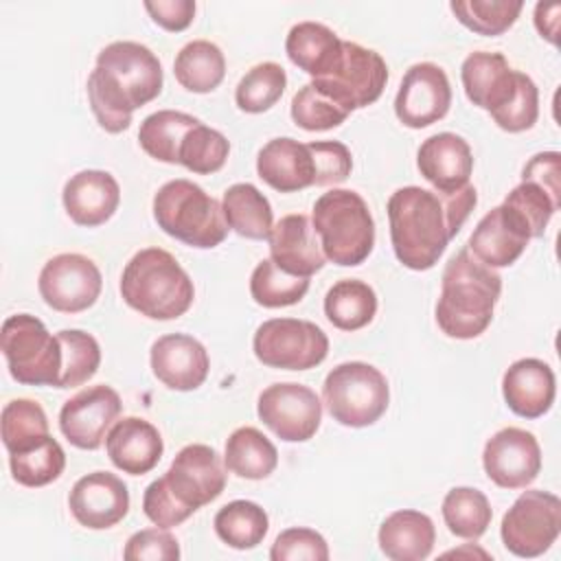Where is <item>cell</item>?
<instances>
[{"label":"cell","mask_w":561,"mask_h":561,"mask_svg":"<svg viewBox=\"0 0 561 561\" xmlns=\"http://www.w3.org/2000/svg\"><path fill=\"white\" fill-rule=\"evenodd\" d=\"M153 219L169 237L191 248H217L228 234L221 204L199 184L184 178L158 188L153 195Z\"/></svg>","instance_id":"obj_6"},{"label":"cell","mask_w":561,"mask_h":561,"mask_svg":"<svg viewBox=\"0 0 561 561\" xmlns=\"http://www.w3.org/2000/svg\"><path fill=\"white\" fill-rule=\"evenodd\" d=\"M256 414L280 440L305 443L320 427L322 403L309 386L283 381L259 394Z\"/></svg>","instance_id":"obj_13"},{"label":"cell","mask_w":561,"mask_h":561,"mask_svg":"<svg viewBox=\"0 0 561 561\" xmlns=\"http://www.w3.org/2000/svg\"><path fill=\"white\" fill-rule=\"evenodd\" d=\"M224 217L230 230L245 239H267L274 228V215L267 197L250 182H239L226 188L221 199Z\"/></svg>","instance_id":"obj_30"},{"label":"cell","mask_w":561,"mask_h":561,"mask_svg":"<svg viewBox=\"0 0 561 561\" xmlns=\"http://www.w3.org/2000/svg\"><path fill=\"white\" fill-rule=\"evenodd\" d=\"M322 399L340 425L368 427L388 410L390 388L379 368L366 362H344L327 375Z\"/></svg>","instance_id":"obj_7"},{"label":"cell","mask_w":561,"mask_h":561,"mask_svg":"<svg viewBox=\"0 0 561 561\" xmlns=\"http://www.w3.org/2000/svg\"><path fill=\"white\" fill-rule=\"evenodd\" d=\"M502 394L517 416L539 419L554 403V373L543 359L522 357L506 368L502 377Z\"/></svg>","instance_id":"obj_25"},{"label":"cell","mask_w":561,"mask_h":561,"mask_svg":"<svg viewBox=\"0 0 561 561\" xmlns=\"http://www.w3.org/2000/svg\"><path fill=\"white\" fill-rule=\"evenodd\" d=\"M342 42L327 24L298 22L287 33L285 53L294 66L318 79L333 72L340 64Z\"/></svg>","instance_id":"obj_29"},{"label":"cell","mask_w":561,"mask_h":561,"mask_svg":"<svg viewBox=\"0 0 561 561\" xmlns=\"http://www.w3.org/2000/svg\"><path fill=\"white\" fill-rule=\"evenodd\" d=\"M228 153H230L228 138L221 131L204 123H197L180 145L178 164L186 167L193 173L210 175L226 164Z\"/></svg>","instance_id":"obj_43"},{"label":"cell","mask_w":561,"mask_h":561,"mask_svg":"<svg viewBox=\"0 0 561 561\" xmlns=\"http://www.w3.org/2000/svg\"><path fill=\"white\" fill-rule=\"evenodd\" d=\"M291 118L307 131H327L342 125L348 118V112L324 92L307 83L291 99Z\"/></svg>","instance_id":"obj_45"},{"label":"cell","mask_w":561,"mask_h":561,"mask_svg":"<svg viewBox=\"0 0 561 561\" xmlns=\"http://www.w3.org/2000/svg\"><path fill=\"white\" fill-rule=\"evenodd\" d=\"M0 427H2V443L9 454L24 451L50 434L46 412L33 399L9 401L2 408Z\"/></svg>","instance_id":"obj_38"},{"label":"cell","mask_w":561,"mask_h":561,"mask_svg":"<svg viewBox=\"0 0 561 561\" xmlns=\"http://www.w3.org/2000/svg\"><path fill=\"white\" fill-rule=\"evenodd\" d=\"M224 462L226 469L239 478L263 480L274 473L278 465V451L261 430L243 425L228 436Z\"/></svg>","instance_id":"obj_31"},{"label":"cell","mask_w":561,"mask_h":561,"mask_svg":"<svg viewBox=\"0 0 561 561\" xmlns=\"http://www.w3.org/2000/svg\"><path fill=\"white\" fill-rule=\"evenodd\" d=\"M311 226L324 256L335 265H359L373 252L375 221L370 208L366 199L351 188L322 193L313 204Z\"/></svg>","instance_id":"obj_5"},{"label":"cell","mask_w":561,"mask_h":561,"mask_svg":"<svg viewBox=\"0 0 561 561\" xmlns=\"http://www.w3.org/2000/svg\"><path fill=\"white\" fill-rule=\"evenodd\" d=\"M162 64L145 44L129 39L107 44L88 77V101L96 123L107 134L125 131L134 110L162 92Z\"/></svg>","instance_id":"obj_2"},{"label":"cell","mask_w":561,"mask_h":561,"mask_svg":"<svg viewBox=\"0 0 561 561\" xmlns=\"http://www.w3.org/2000/svg\"><path fill=\"white\" fill-rule=\"evenodd\" d=\"M379 548L392 561H421L430 557L436 528L434 522L412 508H401L390 513L379 526Z\"/></svg>","instance_id":"obj_28"},{"label":"cell","mask_w":561,"mask_h":561,"mask_svg":"<svg viewBox=\"0 0 561 561\" xmlns=\"http://www.w3.org/2000/svg\"><path fill=\"white\" fill-rule=\"evenodd\" d=\"M164 480L182 504L199 511L224 493L228 473L226 462L213 447L193 443L178 451Z\"/></svg>","instance_id":"obj_15"},{"label":"cell","mask_w":561,"mask_h":561,"mask_svg":"<svg viewBox=\"0 0 561 561\" xmlns=\"http://www.w3.org/2000/svg\"><path fill=\"white\" fill-rule=\"evenodd\" d=\"M105 451L123 473L142 476L160 462L164 443L153 423L140 416H125L107 432Z\"/></svg>","instance_id":"obj_24"},{"label":"cell","mask_w":561,"mask_h":561,"mask_svg":"<svg viewBox=\"0 0 561 561\" xmlns=\"http://www.w3.org/2000/svg\"><path fill=\"white\" fill-rule=\"evenodd\" d=\"M451 105V85L445 70L432 61L408 68L394 96V114L410 129L440 121Z\"/></svg>","instance_id":"obj_16"},{"label":"cell","mask_w":561,"mask_h":561,"mask_svg":"<svg viewBox=\"0 0 561 561\" xmlns=\"http://www.w3.org/2000/svg\"><path fill=\"white\" fill-rule=\"evenodd\" d=\"M375 313L377 294L359 278L337 280L324 296V316L340 331L364 329Z\"/></svg>","instance_id":"obj_33"},{"label":"cell","mask_w":561,"mask_h":561,"mask_svg":"<svg viewBox=\"0 0 561 561\" xmlns=\"http://www.w3.org/2000/svg\"><path fill=\"white\" fill-rule=\"evenodd\" d=\"M309 289V278L283 272L272 259L256 263L250 276V294L256 305L267 309L289 307L305 298Z\"/></svg>","instance_id":"obj_39"},{"label":"cell","mask_w":561,"mask_h":561,"mask_svg":"<svg viewBox=\"0 0 561 561\" xmlns=\"http://www.w3.org/2000/svg\"><path fill=\"white\" fill-rule=\"evenodd\" d=\"M142 511L149 517L151 524L160 526V528H173L180 526L182 522H186L195 511L188 508L186 504H182L173 491L169 489L164 476L153 480L142 495Z\"/></svg>","instance_id":"obj_48"},{"label":"cell","mask_w":561,"mask_h":561,"mask_svg":"<svg viewBox=\"0 0 561 561\" xmlns=\"http://www.w3.org/2000/svg\"><path fill=\"white\" fill-rule=\"evenodd\" d=\"M103 287L96 263L77 252H64L48 259L39 272L37 289L44 302L61 313L90 309Z\"/></svg>","instance_id":"obj_12"},{"label":"cell","mask_w":561,"mask_h":561,"mask_svg":"<svg viewBox=\"0 0 561 561\" xmlns=\"http://www.w3.org/2000/svg\"><path fill=\"white\" fill-rule=\"evenodd\" d=\"M123 557L127 561H178L180 546L178 539L169 533V528H145L127 539Z\"/></svg>","instance_id":"obj_50"},{"label":"cell","mask_w":561,"mask_h":561,"mask_svg":"<svg viewBox=\"0 0 561 561\" xmlns=\"http://www.w3.org/2000/svg\"><path fill=\"white\" fill-rule=\"evenodd\" d=\"M287 85L285 68L276 61H263L252 66L234 90V101L241 112L261 114L267 112L283 96Z\"/></svg>","instance_id":"obj_41"},{"label":"cell","mask_w":561,"mask_h":561,"mask_svg":"<svg viewBox=\"0 0 561 561\" xmlns=\"http://www.w3.org/2000/svg\"><path fill=\"white\" fill-rule=\"evenodd\" d=\"M151 373L171 390L188 392L208 377V353L199 340L186 333H167L151 344Z\"/></svg>","instance_id":"obj_19"},{"label":"cell","mask_w":561,"mask_h":561,"mask_svg":"<svg viewBox=\"0 0 561 561\" xmlns=\"http://www.w3.org/2000/svg\"><path fill=\"white\" fill-rule=\"evenodd\" d=\"M493 511L486 495L471 486H454L443 500V519L451 535L478 539L486 533Z\"/></svg>","instance_id":"obj_36"},{"label":"cell","mask_w":561,"mask_h":561,"mask_svg":"<svg viewBox=\"0 0 561 561\" xmlns=\"http://www.w3.org/2000/svg\"><path fill=\"white\" fill-rule=\"evenodd\" d=\"M145 9L158 26H162L164 31H171V33L184 31L195 18L193 0H158V2L147 0Z\"/></svg>","instance_id":"obj_52"},{"label":"cell","mask_w":561,"mask_h":561,"mask_svg":"<svg viewBox=\"0 0 561 561\" xmlns=\"http://www.w3.org/2000/svg\"><path fill=\"white\" fill-rule=\"evenodd\" d=\"M388 81V66L379 53L355 42H342L340 64L327 77L309 83L333 99L348 114L375 103Z\"/></svg>","instance_id":"obj_11"},{"label":"cell","mask_w":561,"mask_h":561,"mask_svg":"<svg viewBox=\"0 0 561 561\" xmlns=\"http://www.w3.org/2000/svg\"><path fill=\"white\" fill-rule=\"evenodd\" d=\"M456 20L469 31L486 37L506 33L519 18L524 2L519 0H454L449 4Z\"/></svg>","instance_id":"obj_40"},{"label":"cell","mask_w":561,"mask_h":561,"mask_svg":"<svg viewBox=\"0 0 561 561\" xmlns=\"http://www.w3.org/2000/svg\"><path fill=\"white\" fill-rule=\"evenodd\" d=\"M476 204L478 193L471 184L456 193L421 186L397 188L388 199V221L399 263L416 272L434 267Z\"/></svg>","instance_id":"obj_1"},{"label":"cell","mask_w":561,"mask_h":561,"mask_svg":"<svg viewBox=\"0 0 561 561\" xmlns=\"http://www.w3.org/2000/svg\"><path fill=\"white\" fill-rule=\"evenodd\" d=\"M272 561H327V539L313 528H287L283 530L270 550Z\"/></svg>","instance_id":"obj_47"},{"label":"cell","mask_w":561,"mask_h":561,"mask_svg":"<svg viewBox=\"0 0 561 561\" xmlns=\"http://www.w3.org/2000/svg\"><path fill=\"white\" fill-rule=\"evenodd\" d=\"M123 410L121 397L112 386L99 383L79 390L59 412V430L79 449H99Z\"/></svg>","instance_id":"obj_14"},{"label":"cell","mask_w":561,"mask_h":561,"mask_svg":"<svg viewBox=\"0 0 561 561\" xmlns=\"http://www.w3.org/2000/svg\"><path fill=\"white\" fill-rule=\"evenodd\" d=\"M213 526L217 537L230 548L252 550L265 539L270 530V517L256 502L232 500L217 511Z\"/></svg>","instance_id":"obj_35"},{"label":"cell","mask_w":561,"mask_h":561,"mask_svg":"<svg viewBox=\"0 0 561 561\" xmlns=\"http://www.w3.org/2000/svg\"><path fill=\"white\" fill-rule=\"evenodd\" d=\"M316 164V186L340 184L351 175L353 156L340 140H313L307 142Z\"/></svg>","instance_id":"obj_49"},{"label":"cell","mask_w":561,"mask_h":561,"mask_svg":"<svg viewBox=\"0 0 561 561\" xmlns=\"http://www.w3.org/2000/svg\"><path fill=\"white\" fill-rule=\"evenodd\" d=\"M421 175L438 193H456L469 184L473 171V153L469 142L451 131L425 138L416 153Z\"/></svg>","instance_id":"obj_21"},{"label":"cell","mask_w":561,"mask_h":561,"mask_svg":"<svg viewBox=\"0 0 561 561\" xmlns=\"http://www.w3.org/2000/svg\"><path fill=\"white\" fill-rule=\"evenodd\" d=\"M561 153L559 151H541L535 153L522 171V182L539 184L548 195L561 202Z\"/></svg>","instance_id":"obj_51"},{"label":"cell","mask_w":561,"mask_h":561,"mask_svg":"<svg viewBox=\"0 0 561 561\" xmlns=\"http://www.w3.org/2000/svg\"><path fill=\"white\" fill-rule=\"evenodd\" d=\"M482 467L497 486L526 489L541 471V447L535 434L522 427H504L486 440Z\"/></svg>","instance_id":"obj_17"},{"label":"cell","mask_w":561,"mask_h":561,"mask_svg":"<svg viewBox=\"0 0 561 561\" xmlns=\"http://www.w3.org/2000/svg\"><path fill=\"white\" fill-rule=\"evenodd\" d=\"M519 72L502 53L476 50L462 61L460 79L467 99L493 116L513 99Z\"/></svg>","instance_id":"obj_20"},{"label":"cell","mask_w":561,"mask_h":561,"mask_svg":"<svg viewBox=\"0 0 561 561\" xmlns=\"http://www.w3.org/2000/svg\"><path fill=\"white\" fill-rule=\"evenodd\" d=\"M537 116H539V90L526 72H519V81L513 99L491 118L497 123L500 129L517 134V131L530 129L537 123Z\"/></svg>","instance_id":"obj_46"},{"label":"cell","mask_w":561,"mask_h":561,"mask_svg":"<svg viewBox=\"0 0 561 561\" xmlns=\"http://www.w3.org/2000/svg\"><path fill=\"white\" fill-rule=\"evenodd\" d=\"M61 344V377L57 388H77L92 379L101 364V346L94 335L81 329H64L57 333Z\"/></svg>","instance_id":"obj_42"},{"label":"cell","mask_w":561,"mask_h":561,"mask_svg":"<svg viewBox=\"0 0 561 561\" xmlns=\"http://www.w3.org/2000/svg\"><path fill=\"white\" fill-rule=\"evenodd\" d=\"M72 517L90 530L116 526L129 511L127 484L110 471H92L75 482L68 495Z\"/></svg>","instance_id":"obj_18"},{"label":"cell","mask_w":561,"mask_h":561,"mask_svg":"<svg viewBox=\"0 0 561 561\" xmlns=\"http://www.w3.org/2000/svg\"><path fill=\"white\" fill-rule=\"evenodd\" d=\"M530 237L506 206L491 208L469 237V252L489 267H508L526 250Z\"/></svg>","instance_id":"obj_26"},{"label":"cell","mask_w":561,"mask_h":561,"mask_svg":"<svg viewBox=\"0 0 561 561\" xmlns=\"http://www.w3.org/2000/svg\"><path fill=\"white\" fill-rule=\"evenodd\" d=\"M270 259L287 274L313 276L327 263L320 239L307 215H285L280 217L270 237Z\"/></svg>","instance_id":"obj_22"},{"label":"cell","mask_w":561,"mask_h":561,"mask_svg":"<svg viewBox=\"0 0 561 561\" xmlns=\"http://www.w3.org/2000/svg\"><path fill=\"white\" fill-rule=\"evenodd\" d=\"M252 348L256 359L270 368L309 370L324 362L329 337L316 322L272 318L256 329Z\"/></svg>","instance_id":"obj_9"},{"label":"cell","mask_w":561,"mask_h":561,"mask_svg":"<svg viewBox=\"0 0 561 561\" xmlns=\"http://www.w3.org/2000/svg\"><path fill=\"white\" fill-rule=\"evenodd\" d=\"M61 199L68 217L77 226L94 228L116 213L121 204V186L112 173L85 169L64 184Z\"/></svg>","instance_id":"obj_23"},{"label":"cell","mask_w":561,"mask_h":561,"mask_svg":"<svg viewBox=\"0 0 561 561\" xmlns=\"http://www.w3.org/2000/svg\"><path fill=\"white\" fill-rule=\"evenodd\" d=\"M121 296L151 320H175L191 309L195 287L171 252L145 248L127 261L121 274Z\"/></svg>","instance_id":"obj_4"},{"label":"cell","mask_w":561,"mask_h":561,"mask_svg":"<svg viewBox=\"0 0 561 561\" xmlns=\"http://www.w3.org/2000/svg\"><path fill=\"white\" fill-rule=\"evenodd\" d=\"M0 346L11 377L26 386H55L61 377V344L46 324L31 313H15L2 322Z\"/></svg>","instance_id":"obj_8"},{"label":"cell","mask_w":561,"mask_h":561,"mask_svg":"<svg viewBox=\"0 0 561 561\" xmlns=\"http://www.w3.org/2000/svg\"><path fill=\"white\" fill-rule=\"evenodd\" d=\"M9 467L18 484L37 489L55 482L64 473L66 454L64 447L48 434L37 445L9 454Z\"/></svg>","instance_id":"obj_37"},{"label":"cell","mask_w":561,"mask_h":561,"mask_svg":"<svg viewBox=\"0 0 561 561\" xmlns=\"http://www.w3.org/2000/svg\"><path fill=\"white\" fill-rule=\"evenodd\" d=\"M559 13H561V4H543V2H539L535 7V26H537L539 35L546 37L550 44H557Z\"/></svg>","instance_id":"obj_53"},{"label":"cell","mask_w":561,"mask_h":561,"mask_svg":"<svg viewBox=\"0 0 561 561\" xmlns=\"http://www.w3.org/2000/svg\"><path fill=\"white\" fill-rule=\"evenodd\" d=\"M561 533V500L554 493L524 491L504 513L500 537L508 552L522 559L543 554Z\"/></svg>","instance_id":"obj_10"},{"label":"cell","mask_w":561,"mask_h":561,"mask_svg":"<svg viewBox=\"0 0 561 561\" xmlns=\"http://www.w3.org/2000/svg\"><path fill=\"white\" fill-rule=\"evenodd\" d=\"M502 294V276L478 261L469 248L458 250L445 265L436 322L440 331L456 340H473L493 320L495 302Z\"/></svg>","instance_id":"obj_3"},{"label":"cell","mask_w":561,"mask_h":561,"mask_svg":"<svg viewBox=\"0 0 561 561\" xmlns=\"http://www.w3.org/2000/svg\"><path fill=\"white\" fill-rule=\"evenodd\" d=\"M202 123L199 118L178 112V110H158L149 114L138 129V142L147 156L153 160L167 162V164H178L180 156V145L184 136Z\"/></svg>","instance_id":"obj_34"},{"label":"cell","mask_w":561,"mask_h":561,"mask_svg":"<svg viewBox=\"0 0 561 561\" xmlns=\"http://www.w3.org/2000/svg\"><path fill=\"white\" fill-rule=\"evenodd\" d=\"M173 75L184 90L206 94L224 81L226 57L217 44L208 39H193L175 55Z\"/></svg>","instance_id":"obj_32"},{"label":"cell","mask_w":561,"mask_h":561,"mask_svg":"<svg viewBox=\"0 0 561 561\" xmlns=\"http://www.w3.org/2000/svg\"><path fill=\"white\" fill-rule=\"evenodd\" d=\"M259 178L278 193H296L316 184V164L309 147L289 136L272 138L256 156Z\"/></svg>","instance_id":"obj_27"},{"label":"cell","mask_w":561,"mask_h":561,"mask_svg":"<svg viewBox=\"0 0 561 561\" xmlns=\"http://www.w3.org/2000/svg\"><path fill=\"white\" fill-rule=\"evenodd\" d=\"M502 206H506L517 217L530 239H537L546 232V226L550 217L559 210L561 202L548 195L539 184L522 182L504 197Z\"/></svg>","instance_id":"obj_44"}]
</instances>
